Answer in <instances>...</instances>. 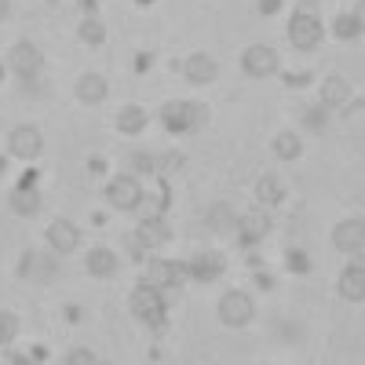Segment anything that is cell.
Instances as JSON below:
<instances>
[{
	"label": "cell",
	"instance_id": "cell-28",
	"mask_svg": "<svg viewBox=\"0 0 365 365\" xmlns=\"http://www.w3.org/2000/svg\"><path fill=\"white\" fill-rule=\"evenodd\" d=\"M19 336V318L11 311H0V347H8Z\"/></svg>",
	"mask_w": 365,
	"mask_h": 365
},
{
	"label": "cell",
	"instance_id": "cell-24",
	"mask_svg": "<svg viewBox=\"0 0 365 365\" xmlns=\"http://www.w3.org/2000/svg\"><path fill=\"white\" fill-rule=\"evenodd\" d=\"M270 146H274V158H278V161H296V158L303 154V146H299V135H296V132H278Z\"/></svg>",
	"mask_w": 365,
	"mask_h": 365
},
{
	"label": "cell",
	"instance_id": "cell-22",
	"mask_svg": "<svg viewBox=\"0 0 365 365\" xmlns=\"http://www.w3.org/2000/svg\"><path fill=\"white\" fill-rule=\"evenodd\" d=\"M55 270H58V263H51V259L41 256V252H26V256H22V267H19L22 278H41V282H51Z\"/></svg>",
	"mask_w": 365,
	"mask_h": 365
},
{
	"label": "cell",
	"instance_id": "cell-6",
	"mask_svg": "<svg viewBox=\"0 0 365 365\" xmlns=\"http://www.w3.org/2000/svg\"><path fill=\"white\" fill-rule=\"evenodd\" d=\"M241 70H245L249 77L263 81V77H274L282 70V58L270 44H252V48H245V55H241Z\"/></svg>",
	"mask_w": 365,
	"mask_h": 365
},
{
	"label": "cell",
	"instance_id": "cell-9",
	"mask_svg": "<svg viewBox=\"0 0 365 365\" xmlns=\"http://www.w3.org/2000/svg\"><path fill=\"white\" fill-rule=\"evenodd\" d=\"M8 63H11V70L26 81V84H34L37 81V73H41V51H37V44H29V41H19L15 48H11V55H8Z\"/></svg>",
	"mask_w": 365,
	"mask_h": 365
},
{
	"label": "cell",
	"instance_id": "cell-23",
	"mask_svg": "<svg viewBox=\"0 0 365 365\" xmlns=\"http://www.w3.org/2000/svg\"><path fill=\"white\" fill-rule=\"evenodd\" d=\"M256 197H259V205H282V201H285V187L278 182V175L263 172V175L256 179Z\"/></svg>",
	"mask_w": 365,
	"mask_h": 365
},
{
	"label": "cell",
	"instance_id": "cell-45",
	"mask_svg": "<svg viewBox=\"0 0 365 365\" xmlns=\"http://www.w3.org/2000/svg\"><path fill=\"white\" fill-rule=\"evenodd\" d=\"M48 4H58V0H48Z\"/></svg>",
	"mask_w": 365,
	"mask_h": 365
},
{
	"label": "cell",
	"instance_id": "cell-31",
	"mask_svg": "<svg viewBox=\"0 0 365 365\" xmlns=\"http://www.w3.org/2000/svg\"><path fill=\"white\" fill-rule=\"evenodd\" d=\"M208 227H216V230H234V220L227 216V205H216L208 212Z\"/></svg>",
	"mask_w": 365,
	"mask_h": 365
},
{
	"label": "cell",
	"instance_id": "cell-21",
	"mask_svg": "<svg viewBox=\"0 0 365 365\" xmlns=\"http://www.w3.org/2000/svg\"><path fill=\"white\" fill-rule=\"evenodd\" d=\"M146 110L143 106H125V110H117V117H113V128L120 132V135H139V132H146Z\"/></svg>",
	"mask_w": 365,
	"mask_h": 365
},
{
	"label": "cell",
	"instance_id": "cell-44",
	"mask_svg": "<svg viewBox=\"0 0 365 365\" xmlns=\"http://www.w3.org/2000/svg\"><path fill=\"white\" fill-rule=\"evenodd\" d=\"M0 81H4V66H0Z\"/></svg>",
	"mask_w": 365,
	"mask_h": 365
},
{
	"label": "cell",
	"instance_id": "cell-33",
	"mask_svg": "<svg viewBox=\"0 0 365 365\" xmlns=\"http://www.w3.org/2000/svg\"><path fill=\"white\" fill-rule=\"evenodd\" d=\"M96 361H99V358L91 354L88 347H77V351H70V354H66V365H96Z\"/></svg>",
	"mask_w": 365,
	"mask_h": 365
},
{
	"label": "cell",
	"instance_id": "cell-42",
	"mask_svg": "<svg viewBox=\"0 0 365 365\" xmlns=\"http://www.w3.org/2000/svg\"><path fill=\"white\" fill-rule=\"evenodd\" d=\"M135 4H139V8H150V4H154V0H135Z\"/></svg>",
	"mask_w": 365,
	"mask_h": 365
},
{
	"label": "cell",
	"instance_id": "cell-41",
	"mask_svg": "<svg viewBox=\"0 0 365 365\" xmlns=\"http://www.w3.org/2000/svg\"><path fill=\"white\" fill-rule=\"evenodd\" d=\"M8 11H11V4H8V0H0V22L8 19Z\"/></svg>",
	"mask_w": 365,
	"mask_h": 365
},
{
	"label": "cell",
	"instance_id": "cell-20",
	"mask_svg": "<svg viewBox=\"0 0 365 365\" xmlns=\"http://www.w3.org/2000/svg\"><path fill=\"white\" fill-rule=\"evenodd\" d=\"M351 103V81L347 77H325L322 81V106H347Z\"/></svg>",
	"mask_w": 365,
	"mask_h": 365
},
{
	"label": "cell",
	"instance_id": "cell-43",
	"mask_svg": "<svg viewBox=\"0 0 365 365\" xmlns=\"http://www.w3.org/2000/svg\"><path fill=\"white\" fill-rule=\"evenodd\" d=\"M4 168H8V161H4V154H0V175H4Z\"/></svg>",
	"mask_w": 365,
	"mask_h": 365
},
{
	"label": "cell",
	"instance_id": "cell-29",
	"mask_svg": "<svg viewBox=\"0 0 365 365\" xmlns=\"http://www.w3.org/2000/svg\"><path fill=\"white\" fill-rule=\"evenodd\" d=\"M285 270H292V274H311V256L299 252V249H289V252H285Z\"/></svg>",
	"mask_w": 365,
	"mask_h": 365
},
{
	"label": "cell",
	"instance_id": "cell-4",
	"mask_svg": "<svg viewBox=\"0 0 365 365\" xmlns=\"http://www.w3.org/2000/svg\"><path fill=\"white\" fill-rule=\"evenodd\" d=\"M143 182L139 179H132V175H117V179H110L106 182V201L117 208V212H135L139 205H143Z\"/></svg>",
	"mask_w": 365,
	"mask_h": 365
},
{
	"label": "cell",
	"instance_id": "cell-26",
	"mask_svg": "<svg viewBox=\"0 0 365 365\" xmlns=\"http://www.w3.org/2000/svg\"><path fill=\"white\" fill-rule=\"evenodd\" d=\"M332 34H336L340 41H354V37H361V11H354V15H340L336 22H332Z\"/></svg>",
	"mask_w": 365,
	"mask_h": 365
},
{
	"label": "cell",
	"instance_id": "cell-2",
	"mask_svg": "<svg viewBox=\"0 0 365 365\" xmlns=\"http://www.w3.org/2000/svg\"><path fill=\"white\" fill-rule=\"evenodd\" d=\"M205 120H208V110L201 103H190V99L165 103V110H161V125L172 135H190V132L205 128Z\"/></svg>",
	"mask_w": 365,
	"mask_h": 365
},
{
	"label": "cell",
	"instance_id": "cell-5",
	"mask_svg": "<svg viewBox=\"0 0 365 365\" xmlns=\"http://www.w3.org/2000/svg\"><path fill=\"white\" fill-rule=\"evenodd\" d=\"M256 318V303H252V296L249 292H227L223 299H220V322L223 325H230V329H241V325H249Z\"/></svg>",
	"mask_w": 365,
	"mask_h": 365
},
{
	"label": "cell",
	"instance_id": "cell-14",
	"mask_svg": "<svg viewBox=\"0 0 365 365\" xmlns=\"http://www.w3.org/2000/svg\"><path fill=\"white\" fill-rule=\"evenodd\" d=\"M48 245H51L58 256H66V252H73V249L81 245V230H77L70 220H51V227H48Z\"/></svg>",
	"mask_w": 365,
	"mask_h": 365
},
{
	"label": "cell",
	"instance_id": "cell-34",
	"mask_svg": "<svg viewBox=\"0 0 365 365\" xmlns=\"http://www.w3.org/2000/svg\"><path fill=\"white\" fill-rule=\"evenodd\" d=\"M314 81V73H307V70H303V73H285V84L289 88H299V84H311Z\"/></svg>",
	"mask_w": 365,
	"mask_h": 365
},
{
	"label": "cell",
	"instance_id": "cell-38",
	"mask_svg": "<svg viewBox=\"0 0 365 365\" xmlns=\"http://www.w3.org/2000/svg\"><path fill=\"white\" fill-rule=\"evenodd\" d=\"M256 285H259V289H270L274 278H270V274H263V270H256Z\"/></svg>",
	"mask_w": 365,
	"mask_h": 365
},
{
	"label": "cell",
	"instance_id": "cell-1",
	"mask_svg": "<svg viewBox=\"0 0 365 365\" xmlns=\"http://www.w3.org/2000/svg\"><path fill=\"white\" fill-rule=\"evenodd\" d=\"M128 307H132V314L139 322H146L150 329H158V332L168 325V296H165V289H154V285L139 282L132 299H128Z\"/></svg>",
	"mask_w": 365,
	"mask_h": 365
},
{
	"label": "cell",
	"instance_id": "cell-16",
	"mask_svg": "<svg viewBox=\"0 0 365 365\" xmlns=\"http://www.w3.org/2000/svg\"><path fill=\"white\" fill-rule=\"evenodd\" d=\"M340 296L351 299V303L365 299V267H361V256H354V263L340 274Z\"/></svg>",
	"mask_w": 365,
	"mask_h": 365
},
{
	"label": "cell",
	"instance_id": "cell-8",
	"mask_svg": "<svg viewBox=\"0 0 365 365\" xmlns=\"http://www.w3.org/2000/svg\"><path fill=\"white\" fill-rule=\"evenodd\" d=\"M8 150H11V158H19V161H37L44 154V135L37 128H29V125H19L8 135Z\"/></svg>",
	"mask_w": 365,
	"mask_h": 365
},
{
	"label": "cell",
	"instance_id": "cell-36",
	"mask_svg": "<svg viewBox=\"0 0 365 365\" xmlns=\"http://www.w3.org/2000/svg\"><path fill=\"white\" fill-rule=\"evenodd\" d=\"M150 63H154V55H150V51H139V55H135V73H146Z\"/></svg>",
	"mask_w": 365,
	"mask_h": 365
},
{
	"label": "cell",
	"instance_id": "cell-37",
	"mask_svg": "<svg viewBox=\"0 0 365 365\" xmlns=\"http://www.w3.org/2000/svg\"><path fill=\"white\" fill-rule=\"evenodd\" d=\"M282 11V0H259V15H278Z\"/></svg>",
	"mask_w": 365,
	"mask_h": 365
},
{
	"label": "cell",
	"instance_id": "cell-15",
	"mask_svg": "<svg viewBox=\"0 0 365 365\" xmlns=\"http://www.w3.org/2000/svg\"><path fill=\"white\" fill-rule=\"evenodd\" d=\"M135 237H139V245H143V249H161V245H168L172 230H168V223H165L161 216H146V220L139 223Z\"/></svg>",
	"mask_w": 365,
	"mask_h": 365
},
{
	"label": "cell",
	"instance_id": "cell-18",
	"mask_svg": "<svg viewBox=\"0 0 365 365\" xmlns=\"http://www.w3.org/2000/svg\"><path fill=\"white\" fill-rule=\"evenodd\" d=\"M84 267H88L91 278H113L117 267H120V259H117L113 249H91L88 259H84Z\"/></svg>",
	"mask_w": 365,
	"mask_h": 365
},
{
	"label": "cell",
	"instance_id": "cell-3",
	"mask_svg": "<svg viewBox=\"0 0 365 365\" xmlns=\"http://www.w3.org/2000/svg\"><path fill=\"white\" fill-rule=\"evenodd\" d=\"M187 263L182 259H146V270H143V285H154V289H179L187 282Z\"/></svg>",
	"mask_w": 365,
	"mask_h": 365
},
{
	"label": "cell",
	"instance_id": "cell-17",
	"mask_svg": "<svg viewBox=\"0 0 365 365\" xmlns=\"http://www.w3.org/2000/svg\"><path fill=\"white\" fill-rule=\"evenodd\" d=\"M8 205H11L15 216H37V212H41V194H37V187L19 182V187L8 194Z\"/></svg>",
	"mask_w": 365,
	"mask_h": 365
},
{
	"label": "cell",
	"instance_id": "cell-7",
	"mask_svg": "<svg viewBox=\"0 0 365 365\" xmlns=\"http://www.w3.org/2000/svg\"><path fill=\"white\" fill-rule=\"evenodd\" d=\"M289 44L299 51H314L322 44V22L311 11H296L289 22Z\"/></svg>",
	"mask_w": 365,
	"mask_h": 365
},
{
	"label": "cell",
	"instance_id": "cell-25",
	"mask_svg": "<svg viewBox=\"0 0 365 365\" xmlns=\"http://www.w3.org/2000/svg\"><path fill=\"white\" fill-rule=\"evenodd\" d=\"M77 37H81L84 44H91V48H99V44L106 41V26H103L96 15H84V19H81V29H77Z\"/></svg>",
	"mask_w": 365,
	"mask_h": 365
},
{
	"label": "cell",
	"instance_id": "cell-13",
	"mask_svg": "<svg viewBox=\"0 0 365 365\" xmlns=\"http://www.w3.org/2000/svg\"><path fill=\"white\" fill-rule=\"evenodd\" d=\"M182 77H187L190 84H212V81L220 77V63L212 55L197 51V55H190L187 63H182Z\"/></svg>",
	"mask_w": 365,
	"mask_h": 365
},
{
	"label": "cell",
	"instance_id": "cell-19",
	"mask_svg": "<svg viewBox=\"0 0 365 365\" xmlns=\"http://www.w3.org/2000/svg\"><path fill=\"white\" fill-rule=\"evenodd\" d=\"M106 96H110L106 77H99V73H84V77L77 81V99H81V103H88V106H99Z\"/></svg>",
	"mask_w": 365,
	"mask_h": 365
},
{
	"label": "cell",
	"instance_id": "cell-10",
	"mask_svg": "<svg viewBox=\"0 0 365 365\" xmlns=\"http://www.w3.org/2000/svg\"><path fill=\"white\" fill-rule=\"evenodd\" d=\"M267 234H270V216L263 208H252V212H245V216L237 220V237H241V245H245V249L263 245Z\"/></svg>",
	"mask_w": 365,
	"mask_h": 365
},
{
	"label": "cell",
	"instance_id": "cell-27",
	"mask_svg": "<svg viewBox=\"0 0 365 365\" xmlns=\"http://www.w3.org/2000/svg\"><path fill=\"white\" fill-rule=\"evenodd\" d=\"M347 128H354V139L361 143V132H365V99H354L347 106Z\"/></svg>",
	"mask_w": 365,
	"mask_h": 365
},
{
	"label": "cell",
	"instance_id": "cell-30",
	"mask_svg": "<svg viewBox=\"0 0 365 365\" xmlns=\"http://www.w3.org/2000/svg\"><path fill=\"white\" fill-rule=\"evenodd\" d=\"M303 125H307L311 132H322L325 128V106H311V110H303Z\"/></svg>",
	"mask_w": 365,
	"mask_h": 365
},
{
	"label": "cell",
	"instance_id": "cell-12",
	"mask_svg": "<svg viewBox=\"0 0 365 365\" xmlns=\"http://www.w3.org/2000/svg\"><path fill=\"white\" fill-rule=\"evenodd\" d=\"M223 270H227V259L220 252H197L194 259H187V274H190L194 282H201V285L216 282Z\"/></svg>",
	"mask_w": 365,
	"mask_h": 365
},
{
	"label": "cell",
	"instance_id": "cell-40",
	"mask_svg": "<svg viewBox=\"0 0 365 365\" xmlns=\"http://www.w3.org/2000/svg\"><path fill=\"white\" fill-rule=\"evenodd\" d=\"M77 4H81V11H84V15H91V11H96V4H99V0H77Z\"/></svg>",
	"mask_w": 365,
	"mask_h": 365
},
{
	"label": "cell",
	"instance_id": "cell-39",
	"mask_svg": "<svg viewBox=\"0 0 365 365\" xmlns=\"http://www.w3.org/2000/svg\"><path fill=\"white\" fill-rule=\"evenodd\" d=\"M29 351H34V354H29L34 361H48V347H41V344H37V347H29Z\"/></svg>",
	"mask_w": 365,
	"mask_h": 365
},
{
	"label": "cell",
	"instance_id": "cell-35",
	"mask_svg": "<svg viewBox=\"0 0 365 365\" xmlns=\"http://www.w3.org/2000/svg\"><path fill=\"white\" fill-rule=\"evenodd\" d=\"M132 165H135L139 172H154V168H158V161H154V158H146V154H135Z\"/></svg>",
	"mask_w": 365,
	"mask_h": 365
},
{
	"label": "cell",
	"instance_id": "cell-11",
	"mask_svg": "<svg viewBox=\"0 0 365 365\" xmlns=\"http://www.w3.org/2000/svg\"><path fill=\"white\" fill-rule=\"evenodd\" d=\"M332 245H336L340 252H347V256H361V249H365V223L358 216L336 223L332 227Z\"/></svg>",
	"mask_w": 365,
	"mask_h": 365
},
{
	"label": "cell",
	"instance_id": "cell-32",
	"mask_svg": "<svg viewBox=\"0 0 365 365\" xmlns=\"http://www.w3.org/2000/svg\"><path fill=\"white\" fill-rule=\"evenodd\" d=\"M175 168H182V154H165V158L158 161V175H165V179H168Z\"/></svg>",
	"mask_w": 365,
	"mask_h": 365
}]
</instances>
